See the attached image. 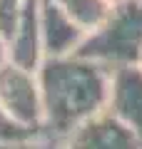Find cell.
Returning <instances> with one entry per match:
<instances>
[{"label": "cell", "mask_w": 142, "mask_h": 149, "mask_svg": "<svg viewBox=\"0 0 142 149\" xmlns=\"http://www.w3.org/2000/svg\"><path fill=\"white\" fill-rule=\"evenodd\" d=\"M105 112H110L117 122L125 124L142 142V67L140 65H125V67L110 70Z\"/></svg>", "instance_id": "277c9868"}, {"label": "cell", "mask_w": 142, "mask_h": 149, "mask_svg": "<svg viewBox=\"0 0 142 149\" xmlns=\"http://www.w3.org/2000/svg\"><path fill=\"white\" fill-rule=\"evenodd\" d=\"M112 3H122V0H112Z\"/></svg>", "instance_id": "4fadbf2b"}, {"label": "cell", "mask_w": 142, "mask_h": 149, "mask_svg": "<svg viewBox=\"0 0 142 149\" xmlns=\"http://www.w3.org/2000/svg\"><path fill=\"white\" fill-rule=\"evenodd\" d=\"M58 3L85 35L92 32L95 27H100L115 5L112 0H58Z\"/></svg>", "instance_id": "ba28073f"}, {"label": "cell", "mask_w": 142, "mask_h": 149, "mask_svg": "<svg viewBox=\"0 0 142 149\" xmlns=\"http://www.w3.org/2000/svg\"><path fill=\"white\" fill-rule=\"evenodd\" d=\"M0 107L18 122L42 129V102L35 70H25L8 60L0 62Z\"/></svg>", "instance_id": "3957f363"}, {"label": "cell", "mask_w": 142, "mask_h": 149, "mask_svg": "<svg viewBox=\"0 0 142 149\" xmlns=\"http://www.w3.org/2000/svg\"><path fill=\"white\" fill-rule=\"evenodd\" d=\"M20 149H60V142L58 139H53V137H40V139H35L32 144H27V147H20Z\"/></svg>", "instance_id": "8fae6325"}, {"label": "cell", "mask_w": 142, "mask_h": 149, "mask_svg": "<svg viewBox=\"0 0 142 149\" xmlns=\"http://www.w3.org/2000/svg\"><path fill=\"white\" fill-rule=\"evenodd\" d=\"M80 57L117 70L125 65H140L142 60V0L115 3L100 27L85 35L77 52Z\"/></svg>", "instance_id": "7a4b0ae2"}, {"label": "cell", "mask_w": 142, "mask_h": 149, "mask_svg": "<svg viewBox=\"0 0 142 149\" xmlns=\"http://www.w3.org/2000/svg\"><path fill=\"white\" fill-rule=\"evenodd\" d=\"M140 67H142V60H140Z\"/></svg>", "instance_id": "5bb4252c"}, {"label": "cell", "mask_w": 142, "mask_h": 149, "mask_svg": "<svg viewBox=\"0 0 142 149\" xmlns=\"http://www.w3.org/2000/svg\"><path fill=\"white\" fill-rule=\"evenodd\" d=\"M5 60L25 70H37L45 60L40 40V0H27L5 42Z\"/></svg>", "instance_id": "8992f818"}, {"label": "cell", "mask_w": 142, "mask_h": 149, "mask_svg": "<svg viewBox=\"0 0 142 149\" xmlns=\"http://www.w3.org/2000/svg\"><path fill=\"white\" fill-rule=\"evenodd\" d=\"M5 60V32H3V27H0V62Z\"/></svg>", "instance_id": "7c38bea8"}, {"label": "cell", "mask_w": 142, "mask_h": 149, "mask_svg": "<svg viewBox=\"0 0 142 149\" xmlns=\"http://www.w3.org/2000/svg\"><path fill=\"white\" fill-rule=\"evenodd\" d=\"M25 3L27 0H0V27L5 32V42H8V35H10L20 10L25 8Z\"/></svg>", "instance_id": "30bf717a"}, {"label": "cell", "mask_w": 142, "mask_h": 149, "mask_svg": "<svg viewBox=\"0 0 142 149\" xmlns=\"http://www.w3.org/2000/svg\"><path fill=\"white\" fill-rule=\"evenodd\" d=\"M40 137H45L42 129H35V127H27V124L18 122L15 117H10L0 107V149H20V147L32 144Z\"/></svg>", "instance_id": "9c48e42d"}, {"label": "cell", "mask_w": 142, "mask_h": 149, "mask_svg": "<svg viewBox=\"0 0 142 149\" xmlns=\"http://www.w3.org/2000/svg\"><path fill=\"white\" fill-rule=\"evenodd\" d=\"M40 40L45 57L75 55L85 32L72 22L58 0H40Z\"/></svg>", "instance_id": "52a82bcc"}, {"label": "cell", "mask_w": 142, "mask_h": 149, "mask_svg": "<svg viewBox=\"0 0 142 149\" xmlns=\"http://www.w3.org/2000/svg\"><path fill=\"white\" fill-rule=\"evenodd\" d=\"M58 142L60 149H142L140 139L105 109L77 124Z\"/></svg>", "instance_id": "5b68a950"}, {"label": "cell", "mask_w": 142, "mask_h": 149, "mask_svg": "<svg viewBox=\"0 0 142 149\" xmlns=\"http://www.w3.org/2000/svg\"><path fill=\"white\" fill-rule=\"evenodd\" d=\"M35 74L42 102V132L47 137L63 139L105 109L110 70L80 55H65L45 57Z\"/></svg>", "instance_id": "6da1fadb"}]
</instances>
